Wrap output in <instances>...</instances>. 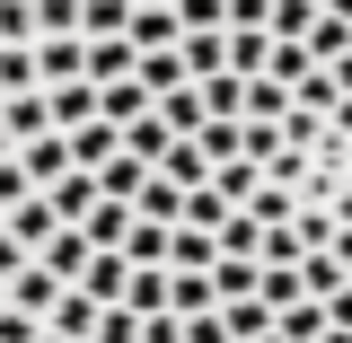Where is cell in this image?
I'll return each instance as SVG.
<instances>
[{
	"mask_svg": "<svg viewBox=\"0 0 352 343\" xmlns=\"http://www.w3.org/2000/svg\"><path fill=\"white\" fill-rule=\"evenodd\" d=\"M0 343H352V0H27Z\"/></svg>",
	"mask_w": 352,
	"mask_h": 343,
	"instance_id": "obj_1",
	"label": "cell"
}]
</instances>
